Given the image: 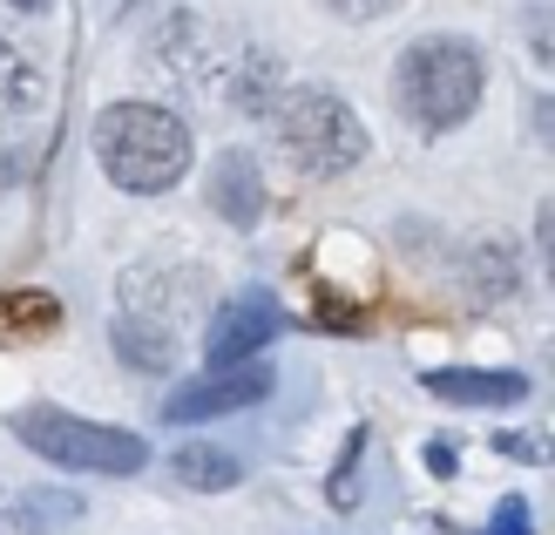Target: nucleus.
I'll return each instance as SVG.
<instances>
[{
  "instance_id": "obj_14",
  "label": "nucleus",
  "mask_w": 555,
  "mask_h": 535,
  "mask_svg": "<svg viewBox=\"0 0 555 535\" xmlns=\"http://www.w3.org/2000/svg\"><path fill=\"white\" fill-rule=\"evenodd\" d=\"M521 285V265H515V244H475V292L481 298H515Z\"/></svg>"
},
{
  "instance_id": "obj_13",
  "label": "nucleus",
  "mask_w": 555,
  "mask_h": 535,
  "mask_svg": "<svg viewBox=\"0 0 555 535\" xmlns=\"http://www.w3.org/2000/svg\"><path fill=\"white\" fill-rule=\"evenodd\" d=\"M108 340H116V353L129 359V366H143V373H170L177 366V332H163V326H150V319H116L108 326Z\"/></svg>"
},
{
  "instance_id": "obj_8",
  "label": "nucleus",
  "mask_w": 555,
  "mask_h": 535,
  "mask_svg": "<svg viewBox=\"0 0 555 535\" xmlns=\"http://www.w3.org/2000/svg\"><path fill=\"white\" fill-rule=\"evenodd\" d=\"M210 204L224 211V224H237V231H251L264 217V170H258L251 150H224L210 163Z\"/></svg>"
},
{
  "instance_id": "obj_18",
  "label": "nucleus",
  "mask_w": 555,
  "mask_h": 535,
  "mask_svg": "<svg viewBox=\"0 0 555 535\" xmlns=\"http://www.w3.org/2000/svg\"><path fill=\"white\" fill-rule=\"evenodd\" d=\"M427 468H434V474H454V447L434 441V447H427Z\"/></svg>"
},
{
  "instance_id": "obj_4",
  "label": "nucleus",
  "mask_w": 555,
  "mask_h": 535,
  "mask_svg": "<svg viewBox=\"0 0 555 535\" xmlns=\"http://www.w3.org/2000/svg\"><path fill=\"white\" fill-rule=\"evenodd\" d=\"M14 441L27 455H41L54 468H75V474H135L150 468V441L129 434V428H102V420H81V413H62V407H21L14 413Z\"/></svg>"
},
{
  "instance_id": "obj_17",
  "label": "nucleus",
  "mask_w": 555,
  "mask_h": 535,
  "mask_svg": "<svg viewBox=\"0 0 555 535\" xmlns=\"http://www.w3.org/2000/svg\"><path fill=\"white\" fill-rule=\"evenodd\" d=\"M14 183H21V150L8 143V129H0V196H8Z\"/></svg>"
},
{
  "instance_id": "obj_2",
  "label": "nucleus",
  "mask_w": 555,
  "mask_h": 535,
  "mask_svg": "<svg viewBox=\"0 0 555 535\" xmlns=\"http://www.w3.org/2000/svg\"><path fill=\"white\" fill-rule=\"evenodd\" d=\"M481 89H488V62H481V48L461 41V35H421V41H406L400 62H393V102L421 136L461 129L481 109Z\"/></svg>"
},
{
  "instance_id": "obj_6",
  "label": "nucleus",
  "mask_w": 555,
  "mask_h": 535,
  "mask_svg": "<svg viewBox=\"0 0 555 535\" xmlns=\"http://www.w3.org/2000/svg\"><path fill=\"white\" fill-rule=\"evenodd\" d=\"M278 332H285V305L278 292L251 285V292H231L224 305L210 313V332H204V359L210 366H251Z\"/></svg>"
},
{
  "instance_id": "obj_11",
  "label": "nucleus",
  "mask_w": 555,
  "mask_h": 535,
  "mask_svg": "<svg viewBox=\"0 0 555 535\" xmlns=\"http://www.w3.org/2000/svg\"><path fill=\"white\" fill-rule=\"evenodd\" d=\"M224 95L237 116H258L264 123V109L278 102V54H264V48H237V62H231V75H224Z\"/></svg>"
},
{
  "instance_id": "obj_12",
  "label": "nucleus",
  "mask_w": 555,
  "mask_h": 535,
  "mask_svg": "<svg viewBox=\"0 0 555 535\" xmlns=\"http://www.w3.org/2000/svg\"><path fill=\"white\" fill-rule=\"evenodd\" d=\"M170 482H183L190 495H224V488L244 482V461L224 455V447H210V441H190L170 455Z\"/></svg>"
},
{
  "instance_id": "obj_3",
  "label": "nucleus",
  "mask_w": 555,
  "mask_h": 535,
  "mask_svg": "<svg viewBox=\"0 0 555 535\" xmlns=\"http://www.w3.org/2000/svg\"><path fill=\"white\" fill-rule=\"evenodd\" d=\"M278 156L298 177H346L366 156V129H359L352 102L332 89H278V102L264 109Z\"/></svg>"
},
{
  "instance_id": "obj_1",
  "label": "nucleus",
  "mask_w": 555,
  "mask_h": 535,
  "mask_svg": "<svg viewBox=\"0 0 555 535\" xmlns=\"http://www.w3.org/2000/svg\"><path fill=\"white\" fill-rule=\"evenodd\" d=\"M190 123L170 116L163 102H108L95 116V163L102 177L129 196H163L190 177Z\"/></svg>"
},
{
  "instance_id": "obj_5",
  "label": "nucleus",
  "mask_w": 555,
  "mask_h": 535,
  "mask_svg": "<svg viewBox=\"0 0 555 535\" xmlns=\"http://www.w3.org/2000/svg\"><path fill=\"white\" fill-rule=\"evenodd\" d=\"M237 62V41L224 27H210L197 14H170L150 27V48H143V68L163 81V89L177 95H217L224 89V75Z\"/></svg>"
},
{
  "instance_id": "obj_15",
  "label": "nucleus",
  "mask_w": 555,
  "mask_h": 535,
  "mask_svg": "<svg viewBox=\"0 0 555 535\" xmlns=\"http://www.w3.org/2000/svg\"><path fill=\"white\" fill-rule=\"evenodd\" d=\"M325 14H339V21H379V14H393L400 0H319Z\"/></svg>"
},
{
  "instance_id": "obj_19",
  "label": "nucleus",
  "mask_w": 555,
  "mask_h": 535,
  "mask_svg": "<svg viewBox=\"0 0 555 535\" xmlns=\"http://www.w3.org/2000/svg\"><path fill=\"white\" fill-rule=\"evenodd\" d=\"M8 8H21V14H41V8H48V0H8Z\"/></svg>"
},
{
  "instance_id": "obj_7",
  "label": "nucleus",
  "mask_w": 555,
  "mask_h": 535,
  "mask_svg": "<svg viewBox=\"0 0 555 535\" xmlns=\"http://www.w3.org/2000/svg\"><path fill=\"white\" fill-rule=\"evenodd\" d=\"M271 393V373L251 359V366H210L204 380H183L170 400H163V420L177 428H197V420H217V413H244Z\"/></svg>"
},
{
  "instance_id": "obj_10",
  "label": "nucleus",
  "mask_w": 555,
  "mask_h": 535,
  "mask_svg": "<svg viewBox=\"0 0 555 535\" xmlns=\"http://www.w3.org/2000/svg\"><path fill=\"white\" fill-rule=\"evenodd\" d=\"M41 95H48V75L35 62V48H21V41L0 35V129H8L14 116H35Z\"/></svg>"
},
{
  "instance_id": "obj_16",
  "label": "nucleus",
  "mask_w": 555,
  "mask_h": 535,
  "mask_svg": "<svg viewBox=\"0 0 555 535\" xmlns=\"http://www.w3.org/2000/svg\"><path fill=\"white\" fill-rule=\"evenodd\" d=\"M488 535H529V501L521 495H508L502 509H494V522H488Z\"/></svg>"
},
{
  "instance_id": "obj_9",
  "label": "nucleus",
  "mask_w": 555,
  "mask_h": 535,
  "mask_svg": "<svg viewBox=\"0 0 555 535\" xmlns=\"http://www.w3.org/2000/svg\"><path fill=\"white\" fill-rule=\"evenodd\" d=\"M434 400L454 407H521L529 400V373H481V366H434L427 373Z\"/></svg>"
}]
</instances>
